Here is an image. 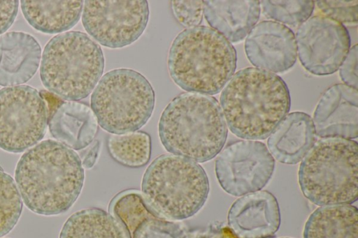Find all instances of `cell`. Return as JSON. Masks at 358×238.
Segmentation results:
<instances>
[{
	"instance_id": "cell-1",
	"label": "cell",
	"mask_w": 358,
	"mask_h": 238,
	"mask_svg": "<svg viewBox=\"0 0 358 238\" xmlns=\"http://www.w3.org/2000/svg\"><path fill=\"white\" fill-rule=\"evenodd\" d=\"M15 179L29 209L53 216L66 212L76 201L85 173L76 151L59 142L46 140L21 156Z\"/></svg>"
},
{
	"instance_id": "cell-2",
	"label": "cell",
	"mask_w": 358,
	"mask_h": 238,
	"mask_svg": "<svg viewBox=\"0 0 358 238\" xmlns=\"http://www.w3.org/2000/svg\"><path fill=\"white\" fill-rule=\"evenodd\" d=\"M220 103L229 130L248 140H264L290 109L285 82L278 75L258 68L236 72L224 86Z\"/></svg>"
},
{
	"instance_id": "cell-3",
	"label": "cell",
	"mask_w": 358,
	"mask_h": 238,
	"mask_svg": "<svg viewBox=\"0 0 358 238\" xmlns=\"http://www.w3.org/2000/svg\"><path fill=\"white\" fill-rule=\"evenodd\" d=\"M158 133L167 151L203 163L221 151L227 140V127L215 97L185 92L173 98L164 108Z\"/></svg>"
},
{
	"instance_id": "cell-4",
	"label": "cell",
	"mask_w": 358,
	"mask_h": 238,
	"mask_svg": "<svg viewBox=\"0 0 358 238\" xmlns=\"http://www.w3.org/2000/svg\"><path fill=\"white\" fill-rule=\"evenodd\" d=\"M234 45L206 26L187 28L172 42L168 70L173 81L188 92L214 95L220 92L236 68Z\"/></svg>"
},
{
	"instance_id": "cell-5",
	"label": "cell",
	"mask_w": 358,
	"mask_h": 238,
	"mask_svg": "<svg viewBox=\"0 0 358 238\" xmlns=\"http://www.w3.org/2000/svg\"><path fill=\"white\" fill-rule=\"evenodd\" d=\"M304 196L319 206L350 204L358 198V144L341 137L322 138L299 169Z\"/></svg>"
},
{
	"instance_id": "cell-6",
	"label": "cell",
	"mask_w": 358,
	"mask_h": 238,
	"mask_svg": "<svg viewBox=\"0 0 358 238\" xmlns=\"http://www.w3.org/2000/svg\"><path fill=\"white\" fill-rule=\"evenodd\" d=\"M104 69L103 51L79 31L52 38L42 54L40 76L43 86L59 98L79 101L89 96Z\"/></svg>"
},
{
	"instance_id": "cell-7",
	"label": "cell",
	"mask_w": 358,
	"mask_h": 238,
	"mask_svg": "<svg viewBox=\"0 0 358 238\" xmlns=\"http://www.w3.org/2000/svg\"><path fill=\"white\" fill-rule=\"evenodd\" d=\"M204 169L196 162L174 154H162L148 167L141 191L148 204L161 217L180 221L196 214L209 193Z\"/></svg>"
},
{
	"instance_id": "cell-8",
	"label": "cell",
	"mask_w": 358,
	"mask_h": 238,
	"mask_svg": "<svg viewBox=\"0 0 358 238\" xmlns=\"http://www.w3.org/2000/svg\"><path fill=\"white\" fill-rule=\"evenodd\" d=\"M155 91L141 73L117 68L105 73L91 96V108L99 126L112 134L137 131L150 118Z\"/></svg>"
},
{
	"instance_id": "cell-9",
	"label": "cell",
	"mask_w": 358,
	"mask_h": 238,
	"mask_svg": "<svg viewBox=\"0 0 358 238\" xmlns=\"http://www.w3.org/2000/svg\"><path fill=\"white\" fill-rule=\"evenodd\" d=\"M48 108L36 89L18 85L0 89V148L20 153L38 142L46 131Z\"/></svg>"
},
{
	"instance_id": "cell-10",
	"label": "cell",
	"mask_w": 358,
	"mask_h": 238,
	"mask_svg": "<svg viewBox=\"0 0 358 238\" xmlns=\"http://www.w3.org/2000/svg\"><path fill=\"white\" fill-rule=\"evenodd\" d=\"M149 20L145 0L85 1L82 22L87 32L101 45L121 48L139 38Z\"/></svg>"
},
{
	"instance_id": "cell-11",
	"label": "cell",
	"mask_w": 358,
	"mask_h": 238,
	"mask_svg": "<svg viewBox=\"0 0 358 238\" xmlns=\"http://www.w3.org/2000/svg\"><path fill=\"white\" fill-rule=\"evenodd\" d=\"M274 168V158L264 143L239 140L220 152L215 170L222 189L231 195L241 196L263 188Z\"/></svg>"
},
{
	"instance_id": "cell-12",
	"label": "cell",
	"mask_w": 358,
	"mask_h": 238,
	"mask_svg": "<svg viewBox=\"0 0 358 238\" xmlns=\"http://www.w3.org/2000/svg\"><path fill=\"white\" fill-rule=\"evenodd\" d=\"M296 48L301 64L312 74L335 73L350 47L346 27L322 15H314L297 29Z\"/></svg>"
},
{
	"instance_id": "cell-13",
	"label": "cell",
	"mask_w": 358,
	"mask_h": 238,
	"mask_svg": "<svg viewBox=\"0 0 358 238\" xmlns=\"http://www.w3.org/2000/svg\"><path fill=\"white\" fill-rule=\"evenodd\" d=\"M250 62L260 69L283 73L296 62L297 48L294 32L274 21H262L253 27L245 43Z\"/></svg>"
},
{
	"instance_id": "cell-14",
	"label": "cell",
	"mask_w": 358,
	"mask_h": 238,
	"mask_svg": "<svg viewBox=\"0 0 358 238\" xmlns=\"http://www.w3.org/2000/svg\"><path fill=\"white\" fill-rule=\"evenodd\" d=\"M316 135L352 140L358 135V91L336 84L321 96L313 114Z\"/></svg>"
},
{
	"instance_id": "cell-15",
	"label": "cell",
	"mask_w": 358,
	"mask_h": 238,
	"mask_svg": "<svg viewBox=\"0 0 358 238\" xmlns=\"http://www.w3.org/2000/svg\"><path fill=\"white\" fill-rule=\"evenodd\" d=\"M228 223L240 238H265L273 235L280 224L275 197L263 191L239 198L229 209Z\"/></svg>"
},
{
	"instance_id": "cell-16",
	"label": "cell",
	"mask_w": 358,
	"mask_h": 238,
	"mask_svg": "<svg viewBox=\"0 0 358 238\" xmlns=\"http://www.w3.org/2000/svg\"><path fill=\"white\" fill-rule=\"evenodd\" d=\"M41 49L30 34L12 31L0 36V86H17L36 73Z\"/></svg>"
},
{
	"instance_id": "cell-17",
	"label": "cell",
	"mask_w": 358,
	"mask_h": 238,
	"mask_svg": "<svg viewBox=\"0 0 358 238\" xmlns=\"http://www.w3.org/2000/svg\"><path fill=\"white\" fill-rule=\"evenodd\" d=\"M316 142L313 119L306 113L286 115L269 135L268 149L278 161L289 165L300 162Z\"/></svg>"
},
{
	"instance_id": "cell-18",
	"label": "cell",
	"mask_w": 358,
	"mask_h": 238,
	"mask_svg": "<svg viewBox=\"0 0 358 238\" xmlns=\"http://www.w3.org/2000/svg\"><path fill=\"white\" fill-rule=\"evenodd\" d=\"M49 129L59 142L70 149L80 150L92 142L98 131V122L88 105L67 101L54 110L49 121Z\"/></svg>"
},
{
	"instance_id": "cell-19",
	"label": "cell",
	"mask_w": 358,
	"mask_h": 238,
	"mask_svg": "<svg viewBox=\"0 0 358 238\" xmlns=\"http://www.w3.org/2000/svg\"><path fill=\"white\" fill-rule=\"evenodd\" d=\"M259 1H203V15L212 29L229 42L243 40L257 22Z\"/></svg>"
},
{
	"instance_id": "cell-20",
	"label": "cell",
	"mask_w": 358,
	"mask_h": 238,
	"mask_svg": "<svg viewBox=\"0 0 358 238\" xmlns=\"http://www.w3.org/2000/svg\"><path fill=\"white\" fill-rule=\"evenodd\" d=\"M23 15L36 30L46 34L67 31L76 24L83 1H21Z\"/></svg>"
},
{
	"instance_id": "cell-21",
	"label": "cell",
	"mask_w": 358,
	"mask_h": 238,
	"mask_svg": "<svg viewBox=\"0 0 358 238\" xmlns=\"http://www.w3.org/2000/svg\"><path fill=\"white\" fill-rule=\"evenodd\" d=\"M303 238H358V210L351 204L323 206L307 220Z\"/></svg>"
},
{
	"instance_id": "cell-22",
	"label": "cell",
	"mask_w": 358,
	"mask_h": 238,
	"mask_svg": "<svg viewBox=\"0 0 358 238\" xmlns=\"http://www.w3.org/2000/svg\"><path fill=\"white\" fill-rule=\"evenodd\" d=\"M59 238H125L114 217L99 208L73 214L64 223Z\"/></svg>"
},
{
	"instance_id": "cell-23",
	"label": "cell",
	"mask_w": 358,
	"mask_h": 238,
	"mask_svg": "<svg viewBox=\"0 0 358 238\" xmlns=\"http://www.w3.org/2000/svg\"><path fill=\"white\" fill-rule=\"evenodd\" d=\"M151 138L144 131L111 134L107 138L109 154L118 163L129 168L145 165L151 156Z\"/></svg>"
},
{
	"instance_id": "cell-24",
	"label": "cell",
	"mask_w": 358,
	"mask_h": 238,
	"mask_svg": "<svg viewBox=\"0 0 358 238\" xmlns=\"http://www.w3.org/2000/svg\"><path fill=\"white\" fill-rule=\"evenodd\" d=\"M260 7L268 18L282 24L301 25L313 12L314 1H261Z\"/></svg>"
},
{
	"instance_id": "cell-25",
	"label": "cell",
	"mask_w": 358,
	"mask_h": 238,
	"mask_svg": "<svg viewBox=\"0 0 358 238\" xmlns=\"http://www.w3.org/2000/svg\"><path fill=\"white\" fill-rule=\"evenodd\" d=\"M22 211V199L13 179L0 170V237L13 230Z\"/></svg>"
},
{
	"instance_id": "cell-26",
	"label": "cell",
	"mask_w": 358,
	"mask_h": 238,
	"mask_svg": "<svg viewBox=\"0 0 358 238\" xmlns=\"http://www.w3.org/2000/svg\"><path fill=\"white\" fill-rule=\"evenodd\" d=\"M127 238H189L182 227L159 216L151 207Z\"/></svg>"
},
{
	"instance_id": "cell-27",
	"label": "cell",
	"mask_w": 358,
	"mask_h": 238,
	"mask_svg": "<svg viewBox=\"0 0 358 238\" xmlns=\"http://www.w3.org/2000/svg\"><path fill=\"white\" fill-rule=\"evenodd\" d=\"M317 8L328 18L341 24H357L358 1H316Z\"/></svg>"
},
{
	"instance_id": "cell-28",
	"label": "cell",
	"mask_w": 358,
	"mask_h": 238,
	"mask_svg": "<svg viewBox=\"0 0 358 238\" xmlns=\"http://www.w3.org/2000/svg\"><path fill=\"white\" fill-rule=\"evenodd\" d=\"M171 9L177 21L183 27H198L203 20V1H172Z\"/></svg>"
},
{
	"instance_id": "cell-29",
	"label": "cell",
	"mask_w": 358,
	"mask_h": 238,
	"mask_svg": "<svg viewBox=\"0 0 358 238\" xmlns=\"http://www.w3.org/2000/svg\"><path fill=\"white\" fill-rule=\"evenodd\" d=\"M357 60L358 46L355 44L350 49L339 67V75L343 82L345 83V84L355 89H357L358 87Z\"/></svg>"
},
{
	"instance_id": "cell-30",
	"label": "cell",
	"mask_w": 358,
	"mask_h": 238,
	"mask_svg": "<svg viewBox=\"0 0 358 238\" xmlns=\"http://www.w3.org/2000/svg\"><path fill=\"white\" fill-rule=\"evenodd\" d=\"M18 3L14 1H0V35L13 23L18 10Z\"/></svg>"
},
{
	"instance_id": "cell-31",
	"label": "cell",
	"mask_w": 358,
	"mask_h": 238,
	"mask_svg": "<svg viewBox=\"0 0 358 238\" xmlns=\"http://www.w3.org/2000/svg\"><path fill=\"white\" fill-rule=\"evenodd\" d=\"M100 149V142L94 140L83 157L82 165L85 168H91L94 165Z\"/></svg>"
}]
</instances>
